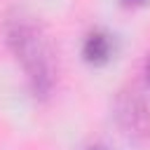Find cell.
<instances>
[{
    "instance_id": "obj_1",
    "label": "cell",
    "mask_w": 150,
    "mask_h": 150,
    "mask_svg": "<svg viewBox=\"0 0 150 150\" xmlns=\"http://www.w3.org/2000/svg\"><path fill=\"white\" fill-rule=\"evenodd\" d=\"M5 35H7L9 52L21 63L30 82L33 94L42 98L49 96L59 77V59L45 26L33 16L19 14L7 21Z\"/></svg>"
},
{
    "instance_id": "obj_6",
    "label": "cell",
    "mask_w": 150,
    "mask_h": 150,
    "mask_svg": "<svg viewBox=\"0 0 150 150\" xmlns=\"http://www.w3.org/2000/svg\"><path fill=\"white\" fill-rule=\"evenodd\" d=\"M87 150H108V148H103V145H91V148H87Z\"/></svg>"
},
{
    "instance_id": "obj_5",
    "label": "cell",
    "mask_w": 150,
    "mask_h": 150,
    "mask_svg": "<svg viewBox=\"0 0 150 150\" xmlns=\"http://www.w3.org/2000/svg\"><path fill=\"white\" fill-rule=\"evenodd\" d=\"M145 80H148V84H150V56H148V61H145Z\"/></svg>"
},
{
    "instance_id": "obj_4",
    "label": "cell",
    "mask_w": 150,
    "mask_h": 150,
    "mask_svg": "<svg viewBox=\"0 0 150 150\" xmlns=\"http://www.w3.org/2000/svg\"><path fill=\"white\" fill-rule=\"evenodd\" d=\"M127 7H143V5H148L150 0H122Z\"/></svg>"
},
{
    "instance_id": "obj_2",
    "label": "cell",
    "mask_w": 150,
    "mask_h": 150,
    "mask_svg": "<svg viewBox=\"0 0 150 150\" xmlns=\"http://www.w3.org/2000/svg\"><path fill=\"white\" fill-rule=\"evenodd\" d=\"M115 117L120 122V127L131 136V134H145L148 124H150V115H148V105L145 101L138 96V91H122L117 96L115 103Z\"/></svg>"
},
{
    "instance_id": "obj_3",
    "label": "cell",
    "mask_w": 150,
    "mask_h": 150,
    "mask_svg": "<svg viewBox=\"0 0 150 150\" xmlns=\"http://www.w3.org/2000/svg\"><path fill=\"white\" fill-rule=\"evenodd\" d=\"M115 54V40L110 33L96 28L91 30L87 38H84V45H82V56L89 66H105Z\"/></svg>"
}]
</instances>
